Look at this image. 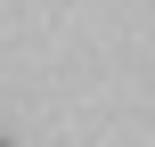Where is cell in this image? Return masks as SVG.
I'll return each instance as SVG.
<instances>
[{"label": "cell", "instance_id": "6da1fadb", "mask_svg": "<svg viewBox=\"0 0 155 147\" xmlns=\"http://www.w3.org/2000/svg\"><path fill=\"white\" fill-rule=\"evenodd\" d=\"M0 147H8V139H0Z\"/></svg>", "mask_w": 155, "mask_h": 147}]
</instances>
